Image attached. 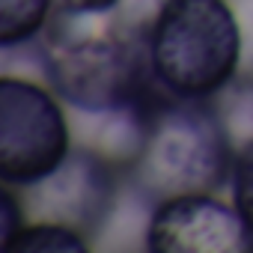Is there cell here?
Instances as JSON below:
<instances>
[{"label": "cell", "instance_id": "9", "mask_svg": "<svg viewBox=\"0 0 253 253\" xmlns=\"http://www.w3.org/2000/svg\"><path fill=\"white\" fill-rule=\"evenodd\" d=\"M217 107L226 119L235 146L253 137V75H238V81L217 98Z\"/></svg>", "mask_w": 253, "mask_h": 253}, {"label": "cell", "instance_id": "5", "mask_svg": "<svg viewBox=\"0 0 253 253\" xmlns=\"http://www.w3.org/2000/svg\"><path fill=\"white\" fill-rule=\"evenodd\" d=\"M125 173L95 152L92 146L75 143L69 158L45 179L21 188L27 220H54L84 232L95 241L116 211Z\"/></svg>", "mask_w": 253, "mask_h": 253}, {"label": "cell", "instance_id": "2", "mask_svg": "<svg viewBox=\"0 0 253 253\" xmlns=\"http://www.w3.org/2000/svg\"><path fill=\"white\" fill-rule=\"evenodd\" d=\"M235 140L214 101L176 98L158 89L149 101L146 140L125 185L152 206L176 194H209L229 185Z\"/></svg>", "mask_w": 253, "mask_h": 253}, {"label": "cell", "instance_id": "4", "mask_svg": "<svg viewBox=\"0 0 253 253\" xmlns=\"http://www.w3.org/2000/svg\"><path fill=\"white\" fill-rule=\"evenodd\" d=\"M75 149L66 101L30 78L0 75V182L27 188Z\"/></svg>", "mask_w": 253, "mask_h": 253}, {"label": "cell", "instance_id": "7", "mask_svg": "<svg viewBox=\"0 0 253 253\" xmlns=\"http://www.w3.org/2000/svg\"><path fill=\"white\" fill-rule=\"evenodd\" d=\"M54 18V0H0V48L33 45Z\"/></svg>", "mask_w": 253, "mask_h": 253}, {"label": "cell", "instance_id": "10", "mask_svg": "<svg viewBox=\"0 0 253 253\" xmlns=\"http://www.w3.org/2000/svg\"><path fill=\"white\" fill-rule=\"evenodd\" d=\"M229 200L253 229V137L235 146V161L229 173Z\"/></svg>", "mask_w": 253, "mask_h": 253}, {"label": "cell", "instance_id": "3", "mask_svg": "<svg viewBox=\"0 0 253 253\" xmlns=\"http://www.w3.org/2000/svg\"><path fill=\"white\" fill-rule=\"evenodd\" d=\"M155 84L176 98L214 101L241 75L244 39L229 0H167L146 30Z\"/></svg>", "mask_w": 253, "mask_h": 253}, {"label": "cell", "instance_id": "6", "mask_svg": "<svg viewBox=\"0 0 253 253\" xmlns=\"http://www.w3.org/2000/svg\"><path fill=\"white\" fill-rule=\"evenodd\" d=\"M143 247L152 253H253V229L217 191L176 194L152 206Z\"/></svg>", "mask_w": 253, "mask_h": 253}, {"label": "cell", "instance_id": "11", "mask_svg": "<svg viewBox=\"0 0 253 253\" xmlns=\"http://www.w3.org/2000/svg\"><path fill=\"white\" fill-rule=\"evenodd\" d=\"M167 0H122V3L110 12V18L122 27H128L140 36H146V30L152 27L155 15L161 12V6Z\"/></svg>", "mask_w": 253, "mask_h": 253}, {"label": "cell", "instance_id": "1", "mask_svg": "<svg viewBox=\"0 0 253 253\" xmlns=\"http://www.w3.org/2000/svg\"><path fill=\"white\" fill-rule=\"evenodd\" d=\"M54 12L36 39L42 75L51 89L81 116L113 113L140 104L161 89L149 72L146 36L104 15Z\"/></svg>", "mask_w": 253, "mask_h": 253}, {"label": "cell", "instance_id": "8", "mask_svg": "<svg viewBox=\"0 0 253 253\" xmlns=\"http://www.w3.org/2000/svg\"><path fill=\"white\" fill-rule=\"evenodd\" d=\"M3 253H45V250H63V253H86L89 238L66 223L54 220H27L18 226L9 238L0 241Z\"/></svg>", "mask_w": 253, "mask_h": 253}, {"label": "cell", "instance_id": "13", "mask_svg": "<svg viewBox=\"0 0 253 253\" xmlns=\"http://www.w3.org/2000/svg\"><path fill=\"white\" fill-rule=\"evenodd\" d=\"M122 0H54V12L63 15H110Z\"/></svg>", "mask_w": 253, "mask_h": 253}, {"label": "cell", "instance_id": "12", "mask_svg": "<svg viewBox=\"0 0 253 253\" xmlns=\"http://www.w3.org/2000/svg\"><path fill=\"white\" fill-rule=\"evenodd\" d=\"M238 27H241V39H244V63H241V75H253V0H229Z\"/></svg>", "mask_w": 253, "mask_h": 253}]
</instances>
